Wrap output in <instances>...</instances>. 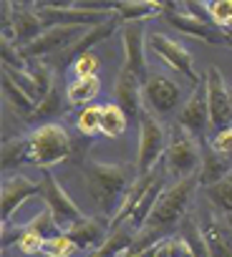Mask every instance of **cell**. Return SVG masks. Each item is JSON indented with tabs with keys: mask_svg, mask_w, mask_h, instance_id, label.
Listing matches in <instances>:
<instances>
[{
	"mask_svg": "<svg viewBox=\"0 0 232 257\" xmlns=\"http://www.w3.org/2000/svg\"><path fill=\"white\" fill-rule=\"evenodd\" d=\"M224 38H227V46H232V28L224 31Z\"/></svg>",
	"mask_w": 232,
	"mask_h": 257,
	"instance_id": "cell-37",
	"label": "cell"
},
{
	"mask_svg": "<svg viewBox=\"0 0 232 257\" xmlns=\"http://www.w3.org/2000/svg\"><path fill=\"white\" fill-rule=\"evenodd\" d=\"M101 93V78L98 76H88V78H68L66 83V98L68 106H91V101H96Z\"/></svg>",
	"mask_w": 232,
	"mask_h": 257,
	"instance_id": "cell-21",
	"label": "cell"
},
{
	"mask_svg": "<svg viewBox=\"0 0 232 257\" xmlns=\"http://www.w3.org/2000/svg\"><path fill=\"white\" fill-rule=\"evenodd\" d=\"M127 128H129V113L116 103H103L101 108V134L108 137V139H119L127 134Z\"/></svg>",
	"mask_w": 232,
	"mask_h": 257,
	"instance_id": "cell-25",
	"label": "cell"
},
{
	"mask_svg": "<svg viewBox=\"0 0 232 257\" xmlns=\"http://www.w3.org/2000/svg\"><path fill=\"white\" fill-rule=\"evenodd\" d=\"M41 197V182H33L26 174H6L3 179V224L13 222L18 209L31 199Z\"/></svg>",
	"mask_w": 232,
	"mask_h": 257,
	"instance_id": "cell-14",
	"label": "cell"
},
{
	"mask_svg": "<svg viewBox=\"0 0 232 257\" xmlns=\"http://www.w3.org/2000/svg\"><path fill=\"white\" fill-rule=\"evenodd\" d=\"M209 144H212L219 154L232 157V123H229L227 128H219V132H214V134L209 137Z\"/></svg>",
	"mask_w": 232,
	"mask_h": 257,
	"instance_id": "cell-36",
	"label": "cell"
},
{
	"mask_svg": "<svg viewBox=\"0 0 232 257\" xmlns=\"http://www.w3.org/2000/svg\"><path fill=\"white\" fill-rule=\"evenodd\" d=\"M43 244H46V237L38 234V232H33L31 227H26L23 234L18 237V242H16V249L21 254H26V257H36V254L43 252Z\"/></svg>",
	"mask_w": 232,
	"mask_h": 257,
	"instance_id": "cell-35",
	"label": "cell"
},
{
	"mask_svg": "<svg viewBox=\"0 0 232 257\" xmlns=\"http://www.w3.org/2000/svg\"><path fill=\"white\" fill-rule=\"evenodd\" d=\"M101 108L98 103H91V106H83L78 113H76V128L78 134L91 139V137H98L101 134Z\"/></svg>",
	"mask_w": 232,
	"mask_h": 257,
	"instance_id": "cell-31",
	"label": "cell"
},
{
	"mask_svg": "<svg viewBox=\"0 0 232 257\" xmlns=\"http://www.w3.org/2000/svg\"><path fill=\"white\" fill-rule=\"evenodd\" d=\"M26 68H28V73L33 76V81H36V86H38V96L46 98V96L51 93V88L56 86V68H53L51 63H46L43 58L28 61ZM41 98H38V101H41Z\"/></svg>",
	"mask_w": 232,
	"mask_h": 257,
	"instance_id": "cell-30",
	"label": "cell"
},
{
	"mask_svg": "<svg viewBox=\"0 0 232 257\" xmlns=\"http://www.w3.org/2000/svg\"><path fill=\"white\" fill-rule=\"evenodd\" d=\"M83 184L86 192L91 197V202L96 204L98 214L106 219H113L119 212L129 187L137 182V167L116 162V164H106V162H88L83 164Z\"/></svg>",
	"mask_w": 232,
	"mask_h": 257,
	"instance_id": "cell-1",
	"label": "cell"
},
{
	"mask_svg": "<svg viewBox=\"0 0 232 257\" xmlns=\"http://www.w3.org/2000/svg\"><path fill=\"white\" fill-rule=\"evenodd\" d=\"M177 126H182L184 132H189L192 137L209 139L212 137V121H209V103H207V86L199 83L187 93V101L182 103V108L177 111Z\"/></svg>",
	"mask_w": 232,
	"mask_h": 257,
	"instance_id": "cell-10",
	"label": "cell"
},
{
	"mask_svg": "<svg viewBox=\"0 0 232 257\" xmlns=\"http://www.w3.org/2000/svg\"><path fill=\"white\" fill-rule=\"evenodd\" d=\"M147 51H152L169 71H174L177 76L187 78L192 88L199 86V83H204V78H199V73H197V68H194V56H192V51H189L184 43H179L177 38H172V36H167V33H159V31H152V33L147 36Z\"/></svg>",
	"mask_w": 232,
	"mask_h": 257,
	"instance_id": "cell-6",
	"label": "cell"
},
{
	"mask_svg": "<svg viewBox=\"0 0 232 257\" xmlns=\"http://www.w3.org/2000/svg\"><path fill=\"white\" fill-rule=\"evenodd\" d=\"M3 96H6V101L11 103V108H13L21 118H26V121L33 116V111H36V106H38L36 98H31V96H28L11 76H6V73H3Z\"/></svg>",
	"mask_w": 232,
	"mask_h": 257,
	"instance_id": "cell-26",
	"label": "cell"
},
{
	"mask_svg": "<svg viewBox=\"0 0 232 257\" xmlns=\"http://www.w3.org/2000/svg\"><path fill=\"white\" fill-rule=\"evenodd\" d=\"M207 86V103H209V121H212V134L219 128H227L232 123V96H229V83L224 81L222 71L217 66L207 68L204 76Z\"/></svg>",
	"mask_w": 232,
	"mask_h": 257,
	"instance_id": "cell-11",
	"label": "cell"
},
{
	"mask_svg": "<svg viewBox=\"0 0 232 257\" xmlns=\"http://www.w3.org/2000/svg\"><path fill=\"white\" fill-rule=\"evenodd\" d=\"M86 28H68V26H51L46 28L36 41H31L28 46L18 48L21 51V58L28 63V61H38V58H46V56H56L61 51H66L76 38L83 36Z\"/></svg>",
	"mask_w": 232,
	"mask_h": 257,
	"instance_id": "cell-12",
	"label": "cell"
},
{
	"mask_svg": "<svg viewBox=\"0 0 232 257\" xmlns=\"http://www.w3.org/2000/svg\"><path fill=\"white\" fill-rule=\"evenodd\" d=\"M194 214L202 227L209 257H232V219L217 212L202 194L194 204Z\"/></svg>",
	"mask_w": 232,
	"mask_h": 257,
	"instance_id": "cell-7",
	"label": "cell"
},
{
	"mask_svg": "<svg viewBox=\"0 0 232 257\" xmlns=\"http://www.w3.org/2000/svg\"><path fill=\"white\" fill-rule=\"evenodd\" d=\"M43 31H46V23L38 16L36 6H16V13H13V43L18 48H23L31 41H36Z\"/></svg>",
	"mask_w": 232,
	"mask_h": 257,
	"instance_id": "cell-20",
	"label": "cell"
},
{
	"mask_svg": "<svg viewBox=\"0 0 232 257\" xmlns=\"http://www.w3.org/2000/svg\"><path fill=\"white\" fill-rule=\"evenodd\" d=\"M167 177H169V172H164V174H162V177L152 184V189H149V192L139 199V204H137V207H134V212L129 214V219H127V222H129L137 232L147 224L149 214L154 212V207H157V202H159V197H162V192H164V187H167Z\"/></svg>",
	"mask_w": 232,
	"mask_h": 257,
	"instance_id": "cell-22",
	"label": "cell"
},
{
	"mask_svg": "<svg viewBox=\"0 0 232 257\" xmlns=\"http://www.w3.org/2000/svg\"><path fill=\"white\" fill-rule=\"evenodd\" d=\"M122 26V21H119V16H113V18H108V21H103V23H98V26H93V28H86L83 31V36L81 38H76L66 51H61L56 58H58V63H56V71L58 68H71V63L78 58V56H83V53H88L96 43H101V41H106V38H111L113 36V31Z\"/></svg>",
	"mask_w": 232,
	"mask_h": 257,
	"instance_id": "cell-16",
	"label": "cell"
},
{
	"mask_svg": "<svg viewBox=\"0 0 232 257\" xmlns=\"http://www.w3.org/2000/svg\"><path fill=\"white\" fill-rule=\"evenodd\" d=\"M184 101H187L184 86L174 76H167V73H159V71H149L144 76V81H142V103L154 116L164 118V116L179 111Z\"/></svg>",
	"mask_w": 232,
	"mask_h": 257,
	"instance_id": "cell-5",
	"label": "cell"
},
{
	"mask_svg": "<svg viewBox=\"0 0 232 257\" xmlns=\"http://www.w3.org/2000/svg\"><path fill=\"white\" fill-rule=\"evenodd\" d=\"M177 234L187 242L192 257H209V249H207V242H204V234H202V227H199V222H197L194 209L184 217V222L179 224V232H177Z\"/></svg>",
	"mask_w": 232,
	"mask_h": 257,
	"instance_id": "cell-27",
	"label": "cell"
},
{
	"mask_svg": "<svg viewBox=\"0 0 232 257\" xmlns=\"http://www.w3.org/2000/svg\"><path fill=\"white\" fill-rule=\"evenodd\" d=\"M199 144H202V164H199L197 179H199V189H207V187L217 184L219 179H224L232 172V157L219 154L209 144V139H202Z\"/></svg>",
	"mask_w": 232,
	"mask_h": 257,
	"instance_id": "cell-18",
	"label": "cell"
},
{
	"mask_svg": "<svg viewBox=\"0 0 232 257\" xmlns=\"http://www.w3.org/2000/svg\"><path fill=\"white\" fill-rule=\"evenodd\" d=\"M68 108V98H66V88H58V86H53L51 88V93L46 96V98H41L38 101V106H36V111H33V116L28 118L31 123L33 121H43V123H51V121H56L63 111Z\"/></svg>",
	"mask_w": 232,
	"mask_h": 257,
	"instance_id": "cell-24",
	"label": "cell"
},
{
	"mask_svg": "<svg viewBox=\"0 0 232 257\" xmlns=\"http://www.w3.org/2000/svg\"><path fill=\"white\" fill-rule=\"evenodd\" d=\"M113 96H116V103H119L129 118H139V113L144 111V103H142V78L134 76L132 71L122 68L116 73V81H113Z\"/></svg>",
	"mask_w": 232,
	"mask_h": 257,
	"instance_id": "cell-19",
	"label": "cell"
},
{
	"mask_svg": "<svg viewBox=\"0 0 232 257\" xmlns=\"http://www.w3.org/2000/svg\"><path fill=\"white\" fill-rule=\"evenodd\" d=\"M204 6H207L209 21L217 28H222V31L232 28V0H207Z\"/></svg>",
	"mask_w": 232,
	"mask_h": 257,
	"instance_id": "cell-34",
	"label": "cell"
},
{
	"mask_svg": "<svg viewBox=\"0 0 232 257\" xmlns=\"http://www.w3.org/2000/svg\"><path fill=\"white\" fill-rule=\"evenodd\" d=\"M98 71H101V58L96 51H88L71 63L68 78H88V76H98Z\"/></svg>",
	"mask_w": 232,
	"mask_h": 257,
	"instance_id": "cell-33",
	"label": "cell"
},
{
	"mask_svg": "<svg viewBox=\"0 0 232 257\" xmlns=\"http://www.w3.org/2000/svg\"><path fill=\"white\" fill-rule=\"evenodd\" d=\"M162 164L167 167L172 179L194 177L199 172V164H202V144H199V139L192 137L189 132H184L182 126L172 123V128H169V144H167Z\"/></svg>",
	"mask_w": 232,
	"mask_h": 257,
	"instance_id": "cell-3",
	"label": "cell"
},
{
	"mask_svg": "<svg viewBox=\"0 0 232 257\" xmlns=\"http://www.w3.org/2000/svg\"><path fill=\"white\" fill-rule=\"evenodd\" d=\"M38 16L43 18L46 28L51 26H68V28H93L116 16L113 6H36Z\"/></svg>",
	"mask_w": 232,
	"mask_h": 257,
	"instance_id": "cell-8",
	"label": "cell"
},
{
	"mask_svg": "<svg viewBox=\"0 0 232 257\" xmlns=\"http://www.w3.org/2000/svg\"><path fill=\"white\" fill-rule=\"evenodd\" d=\"M139 144H137V174H149L157 169L164 159L167 144H169V132L164 128L162 118L154 116L152 111L139 113Z\"/></svg>",
	"mask_w": 232,
	"mask_h": 257,
	"instance_id": "cell-4",
	"label": "cell"
},
{
	"mask_svg": "<svg viewBox=\"0 0 232 257\" xmlns=\"http://www.w3.org/2000/svg\"><path fill=\"white\" fill-rule=\"evenodd\" d=\"M199 194H202V197H204L217 212H222L224 217L232 219V172H229L224 179H219L217 184L202 189Z\"/></svg>",
	"mask_w": 232,
	"mask_h": 257,
	"instance_id": "cell-28",
	"label": "cell"
},
{
	"mask_svg": "<svg viewBox=\"0 0 232 257\" xmlns=\"http://www.w3.org/2000/svg\"><path fill=\"white\" fill-rule=\"evenodd\" d=\"M28 144H31V164L38 167L41 172L63 164L73 154V142L66 126L58 121L41 123L33 132H28Z\"/></svg>",
	"mask_w": 232,
	"mask_h": 257,
	"instance_id": "cell-2",
	"label": "cell"
},
{
	"mask_svg": "<svg viewBox=\"0 0 232 257\" xmlns=\"http://www.w3.org/2000/svg\"><path fill=\"white\" fill-rule=\"evenodd\" d=\"M172 28L192 36V38H199L209 46H227V38H224V31L217 28L212 21H202V18H194L189 13H184L182 8L172 6V3H164V13H162Z\"/></svg>",
	"mask_w": 232,
	"mask_h": 257,
	"instance_id": "cell-13",
	"label": "cell"
},
{
	"mask_svg": "<svg viewBox=\"0 0 232 257\" xmlns=\"http://www.w3.org/2000/svg\"><path fill=\"white\" fill-rule=\"evenodd\" d=\"M113 8H116V16H119L122 26L124 23H147L164 13V3H152V0H144V3H113Z\"/></svg>",
	"mask_w": 232,
	"mask_h": 257,
	"instance_id": "cell-23",
	"label": "cell"
},
{
	"mask_svg": "<svg viewBox=\"0 0 232 257\" xmlns=\"http://www.w3.org/2000/svg\"><path fill=\"white\" fill-rule=\"evenodd\" d=\"M111 227H113L111 219H106V217H101V214H86V217L78 219L66 234H68L81 249L96 252V249L106 242Z\"/></svg>",
	"mask_w": 232,
	"mask_h": 257,
	"instance_id": "cell-17",
	"label": "cell"
},
{
	"mask_svg": "<svg viewBox=\"0 0 232 257\" xmlns=\"http://www.w3.org/2000/svg\"><path fill=\"white\" fill-rule=\"evenodd\" d=\"M41 202L53 214V219H56L61 232H68L78 219L86 217L83 209L68 197V192L61 187V182L56 179V174L51 169L41 172Z\"/></svg>",
	"mask_w": 232,
	"mask_h": 257,
	"instance_id": "cell-9",
	"label": "cell"
},
{
	"mask_svg": "<svg viewBox=\"0 0 232 257\" xmlns=\"http://www.w3.org/2000/svg\"><path fill=\"white\" fill-rule=\"evenodd\" d=\"M229 96H232V86H229Z\"/></svg>",
	"mask_w": 232,
	"mask_h": 257,
	"instance_id": "cell-38",
	"label": "cell"
},
{
	"mask_svg": "<svg viewBox=\"0 0 232 257\" xmlns=\"http://www.w3.org/2000/svg\"><path fill=\"white\" fill-rule=\"evenodd\" d=\"M26 162H31L28 134L6 139V142H3V172L8 174L11 169H16V167H21V164H26Z\"/></svg>",
	"mask_w": 232,
	"mask_h": 257,
	"instance_id": "cell-29",
	"label": "cell"
},
{
	"mask_svg": "<svg viewBox=\"0 0 232 257\" xmlns=\"http://www.w3.org/2000/svg\"><path fill=\"white\" fill-rule=\"evenodd\" d=\"M88 257H96V254H88Z\"/></svg>",
	"mask_w": 232,
	"mask_h": 257,
	"instance_id": "cell-39",
	"label": "cell"
},
{
	"mask_svg": "<svg viewBox=\"0 0 232 257\" xmlns=\"http://www.w3.org/2000/svg\"><path fill=\"white\" fill-rule=\"evenodd\" d=\"M78 252H81V247H78L66 232H61V234L46 239L41 254H43V257H76Z\"/></svg>",
	"mask_w": 232,
	"mask_h": 257,
	"instance_id": "cell-32",
	"label": "cell"
},
{
	"mask_svg": "<svg viewBox=\"0 0 232 257\" xmlns=\"http://www.w3.org/2000/svg\"><path fill=\"white\" fill-rule=\"evenodd\" d=\"M147 23H124L122 26V43H124V66L134 76L144 81L147 71Z\"/></svg>",
	"mask_w": 232,
	"mask_h": 257,
	"instance_id": "cell-15",
	"label": "cell"
}]
</instances>
